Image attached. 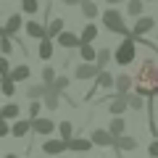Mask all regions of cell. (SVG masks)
<instances>
[{"mask_svg":"<svg viewBox=\"0 0 158 158\" xmlns=\"http://www.w3.org/2000/svg\"><path fill=\"white\" fill-rule=\"evenodd\" d=\"M0 108H3V106H0Z\"/></svg>","mask_w":158,"mask_h":158,"instance_id":"obj_46","label":"cell"},{"mask_svg":"<svg viewBox=\"0 0 158 158\" xmlns=\"http://www.w3.org/2000/svg\"><path fill=\"white\" fill-rule=\"evenodd\" d=\"M113 61V53L108 50V48H100V50L95 53V66L98 69H108V63Z\"/></svg>","mask_w":158,"mask_h":158,"instance_id":"obj_22","label":"cell"},{"mask_svg":"<svg viewBox=\"0 0 158 158\" xmlns=\"http://www.w3.org/2000/svg\"><path fill=\"white\" fill-rule=\"evenodd\" d=\"M90 140H92L95 148H113V135L108 129H100V127H95L90 132Z\"/></svg>","mask_w":158,"mask_h":158,"instance_id":"obj_8","label":"cell"},{"mask_svg":"<svg viewBox=\"0 0 158 158\" xmlns=\"http://www.w3.org/2000/svg\"><path fill=\"white\" fill-rule=\"evenodd\" d=\"M156 29V19L153 16H137V21H135V27L129 29V34L132 37H142V34H148V32H153Z\"/></svg>","mask_w":158,"mask_h":158,"instance_id":"obj_6","label":"cell"},{"mask_svg":"<svg viewBox=\"0 0 158 158\" xmlns=\"http://www.w3.org/2000/svg\"><path fill=\"white\" fill-rule=\"evenodd\" d=\"M79 11H82V16L87 19V21H92V19H98V6H95V0H79Z\"/></svg>","mask_w":158,"mask_h":158,"instance_id":"obj_20","label":"cell"},{"mask_svg":"<svg viewBox=\"0 0 158 158\" xmlns=\"http://www.w3.org/2000/svg\"><path fill=\"white\" fill-rule=\"evenodd\" d=\"M53 50H56V48H53V40L48 37H40V42H37V56L42 58V61H50L53 58Z\"/></svg>","mask_w":158,"mask_h":158,"instance_id":"obj_16","label":"cell"},{"mask_svg":"<svg viewBox=\"0 0 158 158\" xmlns=\"http://www.w3.org/2000/svg\"><path fill=\"white\" fill-rule=\"evenodd\" d=\"M53 79H56V71H53L50 66H45L42 69V82H45V85H53Z\"/></svg>","mask_w":158,"mask_h":158,"instance_id":"obj_38","label":"cell"},{"mask_svg":"<svg viewBox=\"0 0 158 158\" xmlns=\"http://www.w3.org/2000/svg\"><path fill=\"white\" fill-rule=\"evenodd\" d=\"M148 153H150V158H158V137L148 145Z\"/></svg>","mask_w":158,"mask_h":158,"instance_id":"obj_40","label":"cell"},{"mask_svg":"<svg viewBox=\"0 0 158 158\" xmlns=\"http://www.w3.org/2000/svg\"><path fill=\"white\" fill-rule=\"evenodd\" d=\"M127 106L132 108V111H140L142 106H145V103H142V95H137V92H127Z\"/></svg>","mask_w":158,"mask_h":158,"instance_id":"obj_31","label":"cell"},{"mask_svg":"<svg viewBox=\"0 0 158 158\" xmlns=\"http://www.w3.org/2000/svg\"><path fill=\"white\" fill-rule=\"evenodd\" d=\"M27 34L32 40L45 37V24H42V21H27Z\"/></svg>","mask_w":158,"mask_h":158,"instance_id":"obj_24","label":"cell"},{"mask_svg":"<svg viewBox=\"0 0 158 158\" xmlns=\"http://www.w3.org/2000/svg\"><path fill=\"white\" fill-rule=\"evenodd\" d=\"M106 106H108V113H111V116H124V113L129 111V106H127V92H113V98Z\"/></svg>","mask_w":158,"mask_h":158,"instance_id":"obj_5","label":"cell"},{"mask_svg":"<svg viewBox=\"0 0 158 158\" xmlns=\"http://www.w3.org/2000/svg\"><path fill=\"white\" fill-rule=\"evenodd\" d=\"M0 34H3V24H0Z\"/></svg>","mask_w":158,"mask_h":158,"instance_id":"obj_45","label":"cell"},{"mask_svg":"<svg viewBox=\"0 0 158 158\" xmlns=\"http://www.w3.org/2000/svg\"><path fill=\"white\" fill-rule=\"evenodd\" d=\"M0 116L8 118V121H13V118L21 116V106H19V103H6V106L0 108Z\"/></svg>","mask_w":158,"mask_h":158,"instance_id":"obj_21","label":"cell"},{"mask_svg":"<svg viewBox=\"0 0 158 158\" xmlns=\"http://www.w3.org/2000/svg\"><path fill=\"white\" fill-rule=\"evenodd\" d=\"M63 6H79V0H61Z\"/></svg>","mask_w":158,"mask_h":158,"instance_id":"obj_41","label":"cell"},{"mask_svg":"<svg viewBox=\"0 0 158 158\" xmlns=\"http://www.w3.org/2000/svg\"><path fill=\"white\" fill-rule=\"evenodd\" d=\"M142 3H156V0H142Z\"/></svg>","mask_w":158,"mask_h":158,"instance_id":"obj_44","label":"cell"},{"mask_svg":"<svg viewBox=\"0 0 158 158\" xmlns=\"http://www.w3.org/2000/svg\"><path fill=\"white\" fill-rule=\"evenodd\" d=\"M8 71H11V61H8V56L0 53V77H6Z\"/></svg>","mask_w":158,"mask_h":158,"instance_id":"obj_37","label":"cell"},{"mask_svg":"<svg viewBox=\"0 0 158 158\" xmlns=\"http://www.w3.org/2000/svg\"><path fill=\"white\" fill-rule=\"evenodd\" d=\"M29 74H32V69H29L27 63H19V66H11V71H8V77H11L13 82L19 85V82H27V79H29Z\"/></svg>","mask_w":158,"mask_h":158,"instance_id":"obj_18","label":"cell"},{"mask_svg":"<svg viewBox=\"0 0 158 158\" xmlns=\"http://www.w3.org/2000/svg\"><path fill=\"white\" fill-rule=\"evenodd\" d=\"M56 127H58V132H61V140L74 137V124H71V121H66V118H63L61 124H56Z\"/></svg>","mask_w":158,"mask_h":158,"instance_id":"obj_33","label":"cell"},{"mask_svg":"<svg viewBox=\"0 0 158 158\" xmlns=\"http://www.w3.org/2000/svg\"><path fill=\"white\" fill-rule=\"evenodd\" d=\"M53 90H56V92H61V95H63V92H66V87H69V77H66V74H61V77H56V79H53Z\"/></svg>","mask_w":158,"mask_h":158,"instance_id":"obj_34","label":"cell"},{"mask_svg":"<svg viewBox=\"0 0 158 158\" xmlns=\"http://www.w3.org/2000/svg\"><path fill=\"white\" fill-rule=\"evenodd\" d=\"M79 58H82V61H95V48H92V42H79Z\"/></svg>","mask_w":158,"mask_h":158,"instance_id":"obj_26","label":"cell"},{"mask_svg":"<svg viewBox=\"0 0 158 158\" xmlns=\"http://www.w3.org/2000/svg\"><path fill=\"white\" fill-rule=\"evenodd\" d=\"M61 29H63V19H53V21L45 24V34H48L50 40H56V34L61 32Z\"/></svg>","mask_w":158,"mask_h":158,"instance_id":"obj_29","label":"cell"},{"mask_svg":"<svg viewBox=\"0 0 158 158\" xmlns=\"http://www.w3.org/2000/svg\"><path fill=\"white\" fill-rule=\"evenodd\" d=\"M6 158H19V156H16V153H8V156H6Z\"/></svg>","mask_w":158,"mask_h":158,"instance_id":"obj_43","label":"cell"},{"mask_svg":"<svg viewBox=\"0 0 158 158\" xmlns=\"http://www.w3.org/2000/svg\"><path fill=\"white\" fill-rule=\"evenodd\" d=\"M63 142H66V150H74V153H90L95 148L90 137H69Z\"/></svg>","mask_w":158,"mask_h":158,"instance_id":"obj_11","label":"cell"},{"mask_svg":"<svg viewBox=\"0 0 158 158\" xmlns=\"http://www.w3.org/2000/svg\"><path fill=\"white\" fill-rule=\"evenodd\" d=\"M142 8H145V3L142 0H127V13H129L132 19H137L142 13Z\"/></svg>","mask_w":158,"mask_h":158,"instance_id":"obj_30","label":"cell"},{"mask_svg":"<svg viewBox=\"0 0 158 158\" xmlns=\"http://www.w3.org/2000/svg\"><path fill=\"white\" fill-rule=\"evenodd\" d=\"M40 111H42V100H32L29 103V118L40 116Z\"/></svg>","mask_w":158,"mask_h":158,"instance_id":"obj_36","label":"cell"},{"mask_svg":"<svg viewBox=\"0 0 158 158\" xmlns=\"http://www.w3.org/2000/svg\"><path fill=\"white\" fill-rule=\"evenodd\" d=\"M56 42L63 48V50H77L82 40H79V34H74V32H66V29H61V32L56 34Z\"/></svg>","mask_w":158,"mask_h":158,"instance_id":"obj_9","label":"cell"},{"mask_svg":"<svg viewBox=\"0 0 158 158\" xmlns=\"http://www.w3.org/2000/svg\"><path fill=\"white\" fill-rule=\"evenodd\" d=\"M135 82L140 87H148L150 90V98L158 95V61L156 58H145L140 63V69L135 74Z\"/></svg>","mask_w":158,"mask_h":158,"instance_id":"obj_1","label":"cell"},{"mask_svg":"<svg viewBox=\"0 0 158 158\" xmlns=\"http://www.w3.org/2000/svg\"><path fill=\"white\" fill-rule=\"evenodd\" d=\"M0 92H3L6 98H13V95H16V82H13L8 74H6V77H0Z\"/></svg>","mask_w":158,"mask_h":158,"instance_id":"obj_25","label":"cell"},{"mask_svg":"<svg viewBox=\"0 0 158 158\" xmlns=\"http://www.w3.org/2000/svg\"><path fill=\"white\" fill-rule=\"evenodd\" d=\"M113 148H116L118 153H127V150H135L137 148V140L135 137H129L124 132V135H118V137H113Z\"/></svg>","mask_w":158,"mask_h":158,"instance_id":"obj_14","label":"cell"},{"mask_svg":"<svg viewBox=\"0 0 158 158\" xmlns=\"http://www.w3.org/2000/svg\"><path fill=\"white\" fill-rule=\"evenodd\" d=\"M48 158H50V156H48Z\"/></svg>","mask_w":158,"mask_h":158,"instance_id":"obj_47","label":"cell"},{"mask_svg":"<svg viewBox=\"0 0 158 158\" xmlns=\"http://www.w3.org/2000/svg\"><path fill=\"white\" fill-rule=\"evenodd\" d=\"M42 106L50 108V111H56V108H61V92H56L50 85H48L45 95H42Z\"/></svg>","mask_w":158,"mask_h":158,"instance_id":"obj_17","label":"cell"},{"mask_svg":"<svg viewBox=\"0 0 158 158\" xmlns=\"http://www.w3.org/2000/svg\"><path fill=\"white\" fill-rule=\"evenodd\" d=\"M95 90H113V74L108 71V69H100V71L95 74V87L85 95V100H92V92Z\"/></svg>","mask_w":158,"mask_h":158,"instance_id":"obj_4","label":"cell"},{"mask_svg":"<svg viewBox=\"0 0 158 158\" xmlns=\"http://www.w3.org/2000/svg\"><path fill=\"white\" fill-rule=\"evenodd\" d=\"M37 11H40V0H21V13L34 16Z\"/></svg>","mask_w":158,"mask_h":158,"instance_id":"obj_32","label":"cell"},{"mask_svg":"<svg viewBox=\"0 0 158 158\" xmlns=\"http://www.w3.org/2000/svg\"><path fill=\"white\" fill-rule=\"evenodd\" d=\"M66 153V142L63 140H45L42 142V156H61Z\"/></svg>","mask_w":158,"mask_h":158,"instance_id":"obj_15","label":"cell"},{"mask_svg":"<svg viewBox=\"0 0 158 158\" xmlns=\"http://www.w3.org/2000/svg\"><path fill=\"white\" fill-rule=\"evenodd\" d=\"M108 132H111L113 137L124 135V132H127V121H124V116H113V118H111V124H108Z\"/></svg>","mask_w":158,"mask_h":158,"instance_id":"obj_23","label":"cell"},{"mask_svg":"<svg viewBox=\"0 0 158 158\" xmlns=\"http://www.w3.org/2000/svg\"><path fill=\"white\" fill-rule=\"evenodd\" d=\"M108 6H118V3H124V0H106Z\"/></svg>","mask_w":158,"mask_h":158,"instance_id":"obj_42","label":"cell"},{"mask_svg":"<svg viewBox=\"0 0 158 158\" xmlns=\"http://www.w3.org/2000/svg\"><path fill=\"white\" fill-rule=\"evenodd\" d=\"M103 27H106L108 32H113V34H121V37L129 34V27H127V21H124V13L116 11V8H108V11L103 13Z\"/></svg>","mask_w":158,"mask_h":158,"instance_id":"obj_3","label":"cell"},{"mask_svg":"<svg viewBox=\"0 0 158 158\" xmlns=\"http://www.w3.org/2000/svg\"><path fill=\"white\" fill-rule=\"evenodd\" d=\"M98 71H100V69L95 66V61H82V63H77V69H74V77H77L79 82H85V79H95Z\"/></svg>","mask_w":158,"mask_h":158,"instance_id":"obj_10","label":"cell"},{"mask_svg":"<svg viewBox=\"0 0 158 158\" xmlns=\"http://www.w3.org/2000/svg\"><path fill=\"white\" fill-rule=\"evenodd\" d=\"M132 85H135V79H132L129 74H118V77H113V92H129Z\"/></svg>","mask_w":158,"mask_h":158,"instance_id":"obj_19","label":"cell"},{"mask_svg":"<svg viewBox=\"0 0 158 158\" xmlns=\"http://www.w3.org/2000/svg\"><path fill=\"white\" fill-rule=\"evenodd\" d=\"M137 61V42L132 34H127L124 42H118V48L113 50V63L116 66H129Z\"/></svg>","mask_w":158,"mask_h":158,"instance_id":"obj_2","label":"cell"},{"mask_svg":"<svg viewBox=\"0 0 158 158\" xmlns=\"http://www.w3.org/2000/svg\"><path fill=\"white\" fill-rule=\"evenodd\" d=\"M53 129H56V121H53V118H48V116H34L32 118V132H34V135L48 137Z\"/></svg>","mask_w":158,"mask_h":158,"instance_id":"obj_7","label":"cell"},{"mask_svg":"<svg viewBox=\"0 0 158 158\" xmlns=\"http://www.w3.org/2000/svg\"><path fill=\"white\" fill-rule=\"evenodd\" d=\"M0 53H3V56H11L13 53V42H11L8 34H0Z\"/></svg>","mask_w":158,"mask_h":158,"instance_id":"obj_35","label":"cell"},{"mask_svg":"<svg viewBox=\"0 0 158 158\" xmlns=\"http://www.w3.org/2000/svg\"><path fill=\"white\" fill-rule=\"evenodd\" d=\"M95 37H98V27L92 21H87L85 29H82V34H79V40H82V42H92Z\"/></svg>","mask_w":158,"mask_h":158,"instance_id":"obj_28","label":"cell"},{"mask_svg":"<svg viewBox=\"0 0 158 158\" xmlns=\"http://www.w3.org/2000/svg\"><path fill=\"white\" fill-rule=\"evenodd\" d=\"M11 135V124H8V118L0 116V137H8Z\"/></svg>","mask_w":158,"mask_h":158,"instance_id":"obj_39","label":"cell"},{"mask_svg":"<svg viewBox=\"0 0 158 158\" xmlns=\"http://www.w3.org/2000/svg\"><path fill=\"white\" fill-rule=\"evenodd\" d=\"M45 90H48L45 82H42V85H32V87H27V98H29V100H42Z\"/></svg>","mask_w":158,"mask_h":158,"instance_id":"obj_27","label":"cell"},{"mask_svg":"<svg viewBox=\"0 0 158 158\" xmlns=\"http://www.w3.org/2000/svg\"><path fill=\"white\" fill-rule=\"evenodd\" d=\"M29 132H32V118H13V124H11V135L13 137H19V140H21V137H27Z\"/></svg>","mask_w":158,"mask_h":158,"instance_id":"obj_13","label":"cell"},{"mask_svg":"<svg viewBox=\"0 0 158 158\" xmlns=\"http://www.w3.org/2000/svg\"><path fill=\"white\" fill-rule=\"evenodd\" d=\"M21 24H24V16L21 13H11V16L6 19V24H3V34H8V37H16V32L21 29Z\"/></svg>","mask_w":158,"mask_h":158,"instance_id":"obj_12","label":"cell"}]
</instances>
